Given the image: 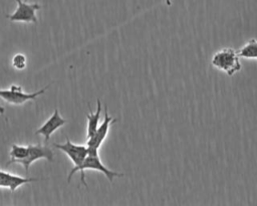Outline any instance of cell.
<instances>
[{"mask_svg": "<svg viewBox=\"0 0 257 206\" xmlns=\"http://www.w3.org/2000/svg\"><path fill=\"white\" fill-rule=\"evenodd\" d=\"M211 64L216 69L223 71L229 76L234 75L242 68L237 50L232 47H224L216 51L212 56Z\"/></svg>", "mask_w": 257, "mask_h": 206, "instance_id": "1", "label": "cell"}, {"mask_svg": "<svg viewBox=\"0 0 257 206\" xmlns=\"http://www.w3.org/2000/svg\"><path fill=\"white\" fill-rule=\"evenodd\" d=\"M17 2L16 10L6 17L12 22H37L36 11L41 7L38 3H27L26 0H15Z\"/></svg>", "mask_w": 257, "mask_h": 206, "instance_id": "5", "label": "cell"}, {"mask_svg": "<svg viewBox=\"0 0 257 206\" xmlns=\"http://www.w3.org/2000/svg\"><path fill=\"white\" fill-rule=\"evenodd\" d=\"M101 114V102L100 99L96 100V111L89 112L87 117V128H86V139L91 137L99 126V119Z\"/></svg>", "mask_w": 257, "mask_h": 206, "instance_id": "10", "label": "cell"}, {"mask_svg": "<svg viewBox=\"0 0 257 206\" xmlns=\"http://www.w3.org/2000/svg\"><path fill=\"white\" fill-rule=\"evenodd\" d=\"M28 152V146H21L13 144L9 153L10 160L7 162V166H10L11 164H15L18 160L23 159Z\"/></svg>", "mask_w": 257, "mask_h": 206, "instance_id": "12", "label": "cell"}, {"mask_svg": "<svg viewBox=\"0 0 257 206\" xmlns=\"http://www.w3.org/2000/svg\"><path fill=\"white\" fill-rule=\"evenodd\" d=\"M37 178H23L17 175H12L0 169V187L9 188L11 192L15 191L21 185L37 181Z\"/></svg>", "mask_w": 257, "mask_h": 206, "instance_id": "9", "label": "cell"}, {"mask_svg": "<svg viewBox=\"0 0 257 206\" xmlns=\"http://www.w3.org/2000/svg\"><path fill=\"white\" fill-rule=\"evenodd\" d=\"M85 170H94V171H98L100 173H102L110 183H112L114 178H118V177H123V173H119V172H115L112 171L110 169H108L105 165H103V163L100 160V157L98 155V150H92V149H88V154L85 158V160L83 161L82 165L79 167L77 172H80V181L81 183L87 187L86 182H85V176H84V172Z\"/></svg>", "mask_w": 257, "mask_h": 206, "instance_id": "2", "label": "cell"}, {"mask_svg": "<svg viewBox=\"0 0 257 206\" xmlns=\"http://www.w3.org/2000/svg\"><path fill=\"white\" fill-rule=\"evenodd\" d=\"M53 146L64 152L68 157L69 159L72 161V163L74 164V167L70 170L69 174H68V178H67V182H70L72 176L78 171L79 167L82 165L83 161L85 160L87 154H88V148L87 146H84V145H76V144H73L69 139L68 137H66V141L63 143V144H53Z\"/></svg>", "mask_w": 257, "mask_h": 206, "instance_id": "3", "label": "cell"}, {"mask_svg": "<svg viewBox=\"0 0 257 206\" xmlns=\"http://www.w3.org/2000/svg\"><path fill=\"white\" fill-rule=\"evenodd\" d=\"M12 66L16 69H24L26 67V57L25 55L18 53L12 58Z\"/></svg>", "mask_w": 257, "mask_h": 206, "instance_id": "13", "label": "cell"}, {"mask_svg": "<svg viewBox=\"0 0 257 206\" xmlns=\"http://www.w3.org/2000/svg\"><path fill=\"white\" fill-rule=\"evenodd\" d=\"M39 159H46L48 161H52L53 160L52 150L49 147L43 146L40 144L28 145L27 155L23 159L18 160L16 163L21 164L24 167L25 171L28 172L30 165Z\"/></svg>", "mask_w": 257, "mask_h": 206, "instance_id": "7", "label": "cell"}, {"mask_svg": "<svg viewBox=\"0 0 257 206\" xmlns=\"http://www.w3.org/2000/svg\"><path fill=\"white\" fill-rule=\"evenodd\" d=\"M66 123H67V121L64 120L59 115L58 110L55 109L53 114L51 115V117L38 130L35 131V135H42L44 137L45 142H48L51 135Z\"/></svg>", "mask_w": 257, "mask_h": 206, "instance_id": "8", "label": "cell"}, {"mask_svg": "<svg viewBox=\"0 0 257 206\" xmlns=\"http://www.w3.org/2000/svg\"><path fill=\"white\" fill-rule=\"evenodd\" d=\"M116 121H117L116 119H114L108 115L107 107H105L104 108V119H103L102 123L97 127L94 134L91 137H89L88 139H86L87 140L86 141L87 148L92 149V150H98L100 148V146L102 145L103 141L105 140L110 126L113 123H115Z\"/></svg>", "mask_w": 257, "mask_h": 206, "instance_id": "6", "label": "cell"}, {"mask_svg": "<svg viewBox=\"0 0 257 206\" xmlns=\"http://www.w3.org/2000/svg\"><path fill=\"white\" fill-rule=\"evenodd\" d=\"M237 53L239 57L257 61V39L252 38L248 40L237 50Z\"/></svg>", "mask_w": 257, "mask_h": 206, "instance_id": "11", "label": "cell"}, {"mask_svg": "<svg viewBox=\"0 0 257 206\" xmlns=\"http://www.w3.org/2000/svg\"><path fill=\"white\" fill-rule=\"evenodd\" d=\"M49 85H46L45 87L41 88L40 90L36 91V92H32V93H28V92H24L22 90V87L16 84H13L10 86L9 89H0V97L3 98L5 101H7L8 104H12V105H22L28 100H34L36 99V97L42 93L45 92V90L48 88Z\"/></svg>", "mask_w": 257, "mask_h": 206, "instance_id": "4", "label": "cell"}, {"mask_svg": "<svg viewBox=\"0 0 257 206\" xmlns=\"http://www.w3.org/2000/svg\"><path fill=\"white\" fill-rule=\"evenodd\" d=\"M4 112H5V109H4V107L0 106V114H1V115H3V114H4Z\"/></svg>", "mask_w": 257, "mask_h": 206, "instance_id": "14", "label": "cell"}]
</instances>
